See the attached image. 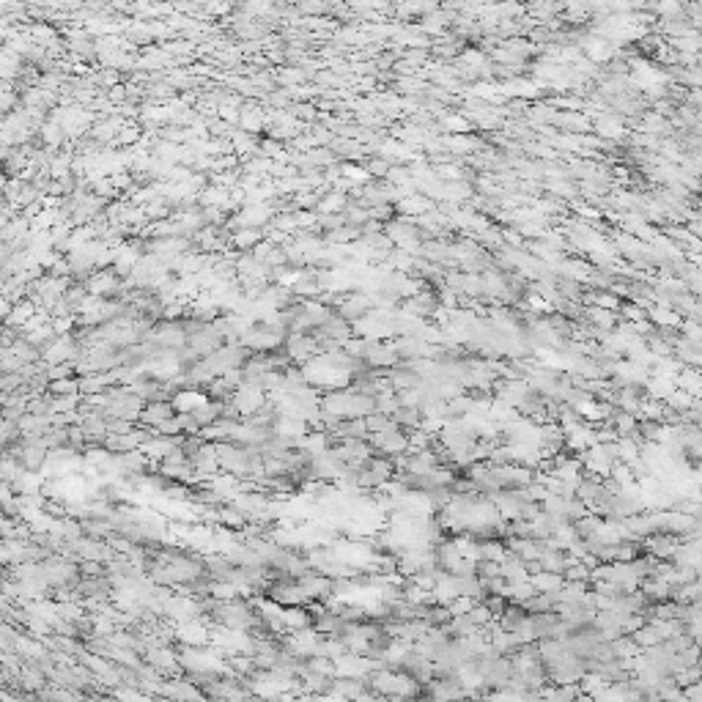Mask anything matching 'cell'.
Returning <instances> with one entry per match:
<instances>
[{"label": "cell", "instance_id": "1", "mask_svg": "<svg viewBox=\"0 0 702 702\" xmlns=\"http://www.w3.org/2000/svg\"><path fill=\"white\" fill-rule=\"evenodd\" d=\"M176 414V406H173V401H168V398H159V401H151V403H143V409H140V423H143V428H157L159 423H165L168 417H173Z\"/></svg>", "mask_w": 702, "mask_h": 702}, {"label": "cell", "instance_id": "2", "mask_svg": "<svg viewBox=\"0 0 702 702\" xmlns=\"http://www.w3.org/2000/svg\"><path fill=\"white\" fill-rule=\"evenodd\" d=\"M179 639L192 645V648H203L209 642V628L203 623H198V617H190V620H181L179 623Z\"/></svg>", "mask_w": 702, "mask_h": 702}, {"label": "cell", "instance_id": "3", "mask_svg": "<svg viewBox=\"0 0 702 702\" xmlns=\"http://www.w3.org/2000/svg\"><path fill=\"white\" fill-rule=\"evenodd\" d=\"M530 585L535 587V592H557L560 587L565 585V576L554 574V571H532L530 574Z\"/></svg>", "mask_w": 702, "mask_h": 702}, {"label": "cell", "instance_id": "4", "mask_svg": "<svg viewBox=\"0 0 702 702\" xmlns=\"http://www.w3.org/2000/svg\"><path fill=\"white\" fill-rule=\"evenodd\" d=\"M170 401H173L176 412H192V409L203 406V403H206V401H212V398H209V395H203V392H198V390H181V392H176Z\"/></svg>", "mask_w": 702, "mask_h": 702}, {"label": "cell", "instance_id": "5", "mask_svg": "<svg viewBox=\"0 0 702 702\" xmlns=\"http://www.w3.org/2000/svg\"><path fill=\"white\" fill-rule=\"evenodd\" d=\"M595 132L603 134V137H614V140H620V137L625 134V129H623L617 113H603V116H598V121H595Z\"/></svg>", "mask_w": 702, "mask_h": 702}, {"label": "cell", "instance_id": "6", "mask_svg": "<svg viewBox=\"0 0 702 702\" xmlns=\"http://www.w3.org/2000/svg\"><path fill=\"white\" fill-rule=\"evenodd\" d=\"M33 313H36L33 302H28V299H25V302H17V305L11 308V313H8L6 324H8V327H19V330H22V324H25V321H28Z\"/></svg>", "mask_w": 702, "mask_h": 702}, {"label": "cell", "instance_id": "7", "mask_svg": "<svg viewBox=\"0 0 702 702\" xmlns=\"http://www.w3.org/2000/svg\"><path fill=\"white\" fill-rule=\"evenodd\" d=\"M261 236H263L261 234V228H241V231H236L231 241H234V247L247 252V250H252V247L261 241Z\"/></svg>", "mask_w": 702, "mask_h": 702}, {"label": "cell", "instance_id": "8", "mask_svg": "<svg viewBox=\"0 0 702 702\" xmlns=\"http://www.w3.org/2000/svg\"><path fill=\"white\" fill-rule=\"evenodd\" d=\"M50 392L52 395H80V379H72V376L52 379L50 381Z\"/></svg>", "mask_w": 702, "mask_h": 702}, {"label": "cell", "instance_id": "9", "mask_svg": "<svg viewBox=\"0 0 702 702\" xmlns=\"http://www.w3.org/2000/svg\"><path fill=\"white\" fill-rule=\"evenodd\" d=\"M362 168L368 170V176H370V179H384V176H387V170L392 168V162H390V159H384V157L379 154V157H370Z\"/></svg>", "mask_w": 702, "mask_h": 702}, {"label": "cell", "instance_id": "10", "mask_svg": "<svg viewBox=\"0 0 702 702\" xmlns=\"http://www.w3.org/2000/svg\"><path fill=\"white\" fill-rule=\"evenodd\" d=\"M11 308H14V305H11V299H8V297H3V294H0V319H3V321H6V319H8V313H11Z\"/></svg>", "mask_w": 702, "mask_h": 702}, {"label": "cell", "instance_id": "11", "mask_svg": "<svg viewBox=\"0 0 702 702\" xmlns=\"http://www.w3.org/2000/svg\"><path fill=\"white\" fill-rule=\"evenodd\" d=\"M121 675H123V678H129V675H126V670H121ZM126 683H137V672H134V675H132V681H126Z\"/></svg>", "mask_w": 702, "mask_h": 702}, {"label": "cell", "instance_id": "12", "mask_svg": "<svg viewBox=\"0 0 702 702\" xmlns=\"http://www.w3.org/2000/svg\"><path fill=\"white\" fill-rule=\"evenodd\" d=\"M3 118H6V110H3V108H0V121H3Z\"/></svg>", "mask_w": 702, "mask_h": 702}]
</instances>
